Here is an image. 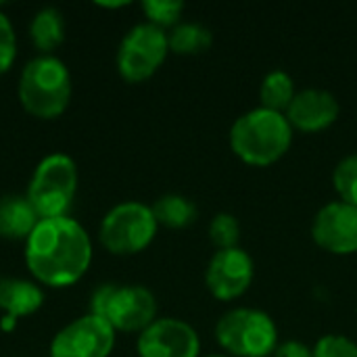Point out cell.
<instances>
[{
    "label": "cell",
    "mask_w": 357,
    "mask_h": 357,
    "mask_svg": "<svg viewBox=\"0 0 357 357\" xmlns=\"http://www.w3.org/2000/svg\"><path fill=\"white\" fill-rule=\"evenodd\" d=\"M92 264V241L73 218L40 220L25 241V266L36 282L65 289L82 280Z\"/></svg>",
    "instance_id": "cell-1"
},
{
    "label": "cell",
    "mask_w": 357,
    "mask_h": 357,
    "mask_svg": "<svg viewBox=\"0 0 357 357\" xmlns=\"http://www.w3.org/2000/svg\"><path fill=\"white\" fill-rule=\"evenodd\" d=\"M293 132L284 113L255 107L234 119L228 140L243 163L268 167L291 151Z\"/></svg>",
    "instance_id": "cell-2"
},
{
    "label": "cell",
    "mask_w": 357,
    "mask_h": 357,
    "mask_svg": "<svg viewBox=\"0 0 357 357\" xmlns=\"http://www.w3.org/2000/svg\"><path fill=\"white\" fill-rule=\"evenodd\" d=\"M21 107L38 119H56L71 100V73L67 65L52 56L40 54L31 59L19 77Z\"/></svg>",
    "instance_id": "cell-3"
},
{
    "label": "cell",
    "mask_w": 357,
    "mask_h": 357,
    "mask_svg": "<svg viewBox=\"0 0 357 357\" xmlns=\"http://www.w3.org/2000/svg\"><path fill=\"white\" fill-rule=\"evenodd\" d=\"M215 341L230 357H270L278 347V328L261 310L234 307L220 316Z\"/></svg>",
    "instance_id": "cell-4"
},
{
    "label": "cell",
    "mask_w": 357,
    "mask_h": 357,
    "mask_svg": "<svg viewBox=\"0 0 357 357\" xmlns=\"http://www.w3.org/2000/svg\"><path fill=\"white\" fill-rule=\"evenodd\" d=\"M90 314L107 320L115 333H142L157 320V299L140 284L107 282L92 293Z\"/></svg>",
    "instance_id": "cell-5"
},
{
    "label": "cell",
    "mask_w": 357,
    "mask_h": 357,
    "mask_svg": "<svg viewBox=\"0 0 357 357\" xmlns=\"http://www.w3.org/2000/svg\"><path fill=\"white\" fill-rule=\"evenodd\" d=\"M77 165L65 153L44 157L27 186V201L40 220L65 218L77 192Z\"/></svg>",
    "instance_id": "cell-6"
},
{
    "label": "cell",
    "mask_w": 357,
    "mask_h": 357,
    "mask_svg": "<svg viewBox=\"0 0 357 357\" xmlns=\"http://www.w3.org/2000/svg\"><path fill=\"white\" fill-rule=\"evenodd\" d=\"M159 224L149 205L123 201L107 211L98 228L100 245L113 255H136L157 236Z\"/></svg>",
    "instance_id": "cell-7"
},
{
    "label": "cell",
    "mask_w": 357,
    "mask_h": 357,
    "mask_svg": "<svg viewBox=\"0 0 357 357\" xmlns=\"http://www.w3.org/2000/svg\"><path fill=\"white\" fill-rule=\"evenodd\" d=\"M169 54L167 31L153 23L134 25L117 48V71L128 84H140L153 77Z\"/></svg>",
    "instance_id": "cell-8"
},
{
    "label": "cell",
    "mask_w": 357,
    "mask_h": 357,
    "mask_svg": "<svg viewBox=\"0 0 357 357\" xmlns=\"http://www.w3.org/2000/svg\"><path fill=\"white\" fill-rule=\"evenodd\" d=\"M115 337L107 320L86 314L54 335L48 354L50 357H109L115 347Z\"/></svg>",
    "instance_id": "cell-9"
},
{
    "label": "cell",
    "mask_w": 357,
    "mask_h": 357,
    "mask_svg": "<svg viewBox=\"0 0 357 357\" xmlns=\"http://www.w3.org/2000/svg\"><path fill=\"white\" fill-rule=\"evenodd\" d=\"M255 278L253 257L243 249H218L205 270L207 291L220 301H234L243 297Z\"/></svg>",
    "instance_id": "cell-10"
},
{
    "label": "cell",
    "mask_w": 357,
    "mask_h": 357,
    "mask_svg": "<svg viewBox=\"0 0 357 357\" xmlns=\"http://www.w3.org/2000/svg\"><path fill=\"white\" fill-rule=\"evenodd\" d=\"M138 357H199V333L180 318H157L138 335Z\"/></svg>",
    "instance_id": "cell-11"
},
{
    "label": "cell",
    "mask_w": 357,
    "mask_h": 357,
    "mask_svg": "<svg viewBox=\"0 0 357 357\" xmlns=\"http://www.w3.org/2000/svg\"><path fill=\"white\" fill-rule=\"evenodd\" d=\"M312 238L333 255L357 253V207L343 201L326 203L312 222Z\"/></svg>",
    "instance_id": "cell-12"
},
{
    "label": "cell",
    "mask_w": 357,
    "mask_h": 357,
    "mask_svg": "<svg viewBox=\"0 0 357 357\" xmlns=\"http://www.w3.org/2000/svg\"><path fill=\"white\" fill-rule=\"evenodd\" d=\"M341 113V105L337 96L322 88H305L299 90L287 109V119L293 130L314 134L331 128Z\"/></svg>",
    "instance_id": "cell-13"
},
{
    "label": "cell",
    "mask_w": 357,
    "mask_h": 357,
    "mask_svg": "<svg viewBox=\"0 0 357 357\" xmlns=\"http://www.w3.org/2000/svg\"><path fill=\"white\" fill-rule=\"evenodd\" d=\"M44 305V291L36 280L0 278V310L10 318H25Z\"/></svg>",
    "instance_id": "cell-14"
},
{
    "label": "cell",
    "mask_w": 357,
    "mask_h": 357,
    "mask_svg": "<svg viewBox=\"0 0 357 357\" xmlns=\"http://www.w3.org/2000/svg\"><path fill=\"white\" fill-rule=\"evenodd\" d=\"M40 218L27 197L0 199V236L6 241H27Z\"/></svg>",
    "instance_id": "cell-15"
},
{
    "label": "cell",
    "mask_w": 357,
    "mask_h": 357,
    "mask_svg": "<svg viewBox=\"0 0 357 357\" xmlns=\"http://www.w3.org/2000/svg\"><path fill=\"white\" fill-rule=\"evenodd\" d=\"M29 38L42 54H50L65 40V19L54 6L40 8L29 23Z\"/></svg>",
    "instance_id": "cell-16"
},
{
    "label": "cell",
    "mask_w": 357,
    "mask_h": 357,
    "mask_svg": "<svg viewBox=\"0 0 357 357\" xmlns=\"http://www.w3.org/2000/svg\"><path fill=\"white\" fill-rule=\"evenodd\" d=\"M295 94L297 90H295V79L291 77V73H287L284 69H274L261 79V86H259L261 105L259 107L287 113Z\"/></svg>",
    "instance_id": "cell-17"
},
{
    "label": "cell",
    "mask_w": 357,
    "mask_h": 357,
    "mask_svg": "<svg viewBox=\"0 0 357 357\" xmlns=\"http://www.w3.org/2000/svg\"><path fill=\"white\" fill-rule=\"evenodd\" d=\"M155 220L159 226L165 228H186L197 220V205L182 195H163L151 205Z\"/></svg>",
    "instance_id": "cell-18"
},
{
    "label": "cell",
    "mask_w": 357,
    "mask_h": 357,
    "mask_svg": "<svg viewBox=\"0 0 357 357\" xmlns=\"http://www.w3.org/2000/svg\"><path fill=\"white\" fill-rule=\"evenodd\" d=\"M167 40H169V52L201 54L211 46L213 33L201 23L186 21V23H178L176 27H172V31H167Z\"/></svg>",
    "instance_id": "cell-19"
},
{
    "label": "cell",
    "mask_w": 357,
    "mask_h": 357,
    "mask_svg": "<svg viewBox=\"0 0 357 357\" xmlns=\"http://www.w3.org/2000/svg\"><path fill=\"white\" fill-rule=\"evenodd\" d=\"M333 186L339 201L357 207V153L343 157L333 172Z\"/></svg>",
    "instance_id": "cell-20"
},
{
    "label": "cell",
    "mask_w": 357,
    "mask_h": 357,
    "mask_svg": "<svg viewBox=\"0 0 357 357\" xmlns=\"http://www.w3.org/2000/svg\"><path fill=\"white\" fill-rule=\"evenodd\" d=\"M142 13L146 17V23L167 29V27H176L180 23V17L184 13V2H180V0H144Z\"/></svg>",
    "instance_id": "cell-21"
},
{
    "label": "cell",
    "mask_w": 357,
    "mask_h": 357,
    "mask_svg": "<svg viewBox=\"0 0 357 357\" xmlns=\"http://www.w3.org/2000/svg\"><path fill=\"white\" fill-rule=\"evenodd\" d=\"M209 238L218 249H234L241 241V224L232 213H218L209 224Z\"/></svg>",
    "instance_id": "cell-22"
},
{
    "label": "cell",
    "mask_w": 357,
    "mask_h": 357,
    "mask_svg": "<svg viewBox=\"0 0 357 357\" xmlns=\"http://www.w3.org/2000/svg\"><path fill=\"white\" fill-rule=\"evenodd\" d=\"M314 357H357V343L345 335H324L314 345Z\"/></svg>",
    "instance_id": "cell-23"
},
{
    "label": "cell",
    "mask_w": 357,
    "mask_h": 357,
    "mask_svg": "<svg viewBox=\"0 0 357 357\" xmlns=\"http://www.w3.org/2000/svg\"><path fill=\"white\" fill-rule=\"evenodd\" d=\"M17 56V36L10 19L0 10V75L10 69Z\"/></svg>",
    "instance_id": "cell-24"
},
{
    "label": "cell",
    "mask_w": 357,
    "mask_h": 357,
    "mask_svg": "<svg viewBox=\"0 0 357 357\" xmlns=\"http://www.w3.org/2000/svg\"><path fill=\"white\" fill-rule=\"evenodd\" d=\"M274 357H314V347H307L301 341H287L276 347Z\"/></svg>",
    "instance_id": "cell-25"
},
{
    "label": "cell",
    "mask_w": 357,
    "mask_h": 357,
    "mask_svg": "<svg viewBox=\"0 0 357 357\" xmlns=\"http://www.w3.org/2000/svg\"><path fill=\"white\" fill-rule=\"evenodd\" d=\"M15 326H17V318L2 316V320H0V328H2L4 333H10V331H15Z\"/></svg>",
    "instance_id": "cell-26"
},
{
    "label": "cell",
    "mask_w": 357,
    "mask_h": 357,
    "mask_svg": "<svg viewBox=\"0 0 357 357\" xmlns=\"http://www.w3.org/2000/svg\"><path fill=\"white\" fill-rule=\"evenodd\" d=\"M128 4L130 2H96V6H100V8H123Z\"/></svg>",
    "instance_id": "cell-27"
},
{
    "label": "cell",
    "mask_w": 357,
    "mask_h": 357,
    "mask_svg": "<svg viewBox=\"0 0 357 357\" xmlns=\"http://www.w3.org/2000/svg\"><path fill=\"white\" fill-rule=\"evenodd\" d=\"M207 357H230V356H226V354H215V356H207Z\"/></svg>",
    "instance_id": "cell-28"
}]
</instances>
